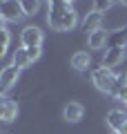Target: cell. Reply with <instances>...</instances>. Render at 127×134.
<instances>
[{
    "label": "cell",
    "instance_id": "obj_8",
    "mask_svg": "<svg viewBox=\"0 0 127 134\" xmlns=\"http://www.w3.org/2000/svg\"><path fill=\"white\" fill-rule=\"evenodd\" d=\"M112 96L118 100H127V74H118L116 76V85L112 90Z\"/></svg>",
    "mask_w": 127,
    "mask_h": 134
},
{
    "label": "cell",
    "instance_id": "obj_26",
    "mask_svg": "<svg viewBox=\"0 0 127 134\" xmlns=\"http://www.w3.org/2000/svg\"><path fill=\"white\" fill-rule=\"evenodd\" d=\"M125 103H127V100H125Z\"/></svg>",
    "mask_w": 127,
    "mask_h": 134
},
{
    "label": "cell",
    "instance_id": "obj_15",
    "mask_svg": "<svg viewBox=\"0 0 127 134\" xmlns=\"http://www.w3.org/2000/svg\"><path fill=\"white\" fill-rule=\"evenodd\" d=\"M16 114H18V105H16V100H7L5 103V114H2V121H14Z\"/></svg>",
    "mask_w": 127,
    "mask_h": 134
},
{
    "label": "cell",
    "instance_id": "obj_11",
    "mask_svg": "<svg viewBox=\"0 0 127 134\" xmlns=\"http://www.w3.org/2000/svg\"><path fill=\"white\" fill-rule=\"evenodd\" d=\"M89 63H91V58H89L87 52H76L74 56H71V67L78 69V72H85V69L89 67Z\"/></svg>",
    "mask_w": 127,
    "mask_h": 134
},
{
    "label": "cell",
    "instance_id": "obj_14",
    "mask_svg": "<svg viewBox=\"0 0 127 134\" xmlns=\"http://www.w3.org/2000/svg\"><path fill=\"white\" fill-rule=\"evenodd\" d=\"M76 27V11L71 9V11H67L65 16H62V20H60V31H69V29H74Z\"/></svg>",
    "mask_w": 127,
    "mask_h": 134
},
{
    "label": "cell",
    "instance_id": "obj_16",
    "mask_svg": "<svg viewBox=\"0 0 127 134\" xmlns=\"http://www.w3.org/2000/svg\"><path fill=\"white\" fill-rule=\"evenodd\" d=\"M20 7H22V14L25 16H33L38 11V2H36V0H25V2H20Z\"/></svg>",
    "mask_w": 127,
    "mask_h": 134
},
{
    "label": "cell",
    "instance_id": "obj_25",
    "mask_svg": "<svg viewBox=\"0 0 127 134\" xmlns=\"http://www.w3.org/2000/svg\"><path fill=\"white\" fill-rule=\"evenodd\" d=\"M112 134H120V132H112Z\"/></svg>",
    "mask_w": 127,
    "mask_h": 134
},
{
    "label": "cell",
    "instance_id": "obj_12",
    "mask_svg": "<svg viewBox=\"0 0 127 134\" xmlns=\"http://www.w3.org/2000/svg\"><path fill=\"white\" fill-rule=\"evenodd\" d=\"M71 9L74 7L69 2H65V0H54V2H49V14H54V16H65Z\"/></svg>",
    "mask_w": 127,
    "mask_h": 134
},
{
    "label": "cell",
    "instance_id": "obj_6",
    "mask_svg": "<svg viewBox=\"0 0 127 134\" xmlns=\"http://www.w3.org/2000/svg\"><path fill=\"white\" fill-rule=\"evenodd\" d=\"M123 56H125V47H107V49H105L103 65L105 67H116L118 63L123 60Z\"/></svg>",
    "mask_w": 127,
    "mask_h": 134
},
{
    "label": "cell",
    "instance_id": "obj_18",
    "mask_svg": "<svg viewBox=\"0 0 127 134\" xmlns=\"http://www.w3.org/2000/svg\"><path fill=\"white\" fill-rule=\"evenodd\" d=\"M27 56H29V60H38V58H40V47H29L27 49Z\"/></svg>",
    "mask_w": 127,
    "mask_h": 134
},
{
    "label": "cell",
    "instance_id": "obj_4",
    "mask_svg": "<svg viewBox=\"0 0 127 134\" xmlns=\"http://www.w3.org/2000/svg\"><path fill=\"white\" fill-rule=\"evenodd\" d=\"M0 16L5 20H20L22 18V7H20V2H11V0H5V2H0Z\"/></svg>",
    "mask_w": 127,
    "mask_h": 134
},
{
    "label": "cell",
    "instance_id": "obj_13",
    "mask_svg": "<svg viewBox=\"0 0 127 134\" xmlns=\"http://www.w3.org/2000/svg\"><path fill=\"white\" fill-rule=\"evenodd\" d=\"M14 65H16V67H20V69L31 65V60H29L27 49H25V47H22V49H16V54H14Z\"/></svg>",
    "mask_w": 127,
    "mask_h": 134
},
{
    "label": "cell",
    "instance_id": "obj_22",
    "mask_svg": "<svg viewBox=\"0 0 127 134\" xmlns=\"http://www.w3.org/2000/svg\"><path fill=\"white\" fill-rule=\"evenodd\" d=\"M5 49H7V47H5V45H0V58L5 56Z\"/></svg>",
    "mask_w": 127,
    "mask_h": 134
},
{
    "label": "cell",
    "instance_id": "obj_2",
    "mask_svg": "<svg viewBox=\"0 0 127 134\" xmlns=\"http://www.w3.org/2000/svg\"><path fill=\"white\" fill-rule=\"evenodd\" d=\"M18 76H20V67H16L14 63L9 67H5L0 72V94H5L7 90H11L16 85V81H18Z\"/></svg>",
    "mask_w": 127,
    "mask_h": 134
},
{
    "label": "cell",
    "instance_id": "obj_3",
    "mask_svg": "<svg viewBox=\"0 0 127 134\" xmlns=\"http://www.w3.org/2000/svg\"><path fill=\"white\" fill-rule=\"evenodd\" d=\"M20 40H22V47H40L42 45V31L38 27H25L22 34H20Z\"/></svg>",
    "mask_w": 127,
    "mask_h": 134
},
{
    "label": "cell",
    "instance_id": "obj_5",
    "mask_svg": "<svg viewBox=\"0 0 127 134\" xmlns=\"http://www.w3.org/2000/svg\"><path fill=\"white\" fill-rule=\"evenodd\" d=\"M83 112H85V110H83V105L71 100V103H67V105L62 107V119L69 121V123H78V121L83 119Z\"/></svg>",
    "mask_w": 127,
    "mask_h": 134
},
{
    "label": "cell",
    "instance_id": "obj_20",
    "mask_svg": "<svg viewBox=\"0 0 127 134\" xmlns=\"http://www.w3.org/2000/svg\"><path fill=\"white\" fill-rule=\"evenodd\" d=\"M0 45H9V31H7V29H0Z\"/></svg>",
    "mask_w": 127,
    "mask_h": 134
},
{
    "label": "cell",
    "instance_id": "obj_24",
    "mask_svg": "<svg viewBox=\"0 0 127 134\" xmlns=\"http://www.w3.org/2000/svg\"><path fill=\"white\" fill-rule=\"evenodd\" d=\"M120 134H127V123L123 125V130H120Z\"/></svg>",
    "mask_w": 127,
    "mask_h": 134
},
{
    "label": "cell",
    "instance_id": "obj_9",
    "mask_svg": "<svg viewBox=\"0 0 127 134\" xmlns=\"http://www.w3.org/2000/svg\"><path fill=\"white\" fill-rule=\"evenodd\" d=\"M100 23H103V14H98V11H91V14L85 16L83 20V29L85 31H96V29H100Z\"/></svg>",
    "mask_w": 127,
    "mask_h": 134
},
{
    "label": "cell",
    "instance_id": "obj_1",
    "mask_svg": "<svg viewBox=\"0 0 127 134\" xmlns=\"http://www.w3.org/2000/svg\"><path fill=\"white\" fill-rule=\"evenodd\" d=\"M116 76L118 74H114L109 67H96L94 72H91V81H94V85L98 87L100 92H107V94H112L114 85H116Z\"/></svg>",
    "mask_w": 127,
    "mask_h": 134
},
{
    "label": "cell",
    "instance_id": "obj_19",
    "mask_svg": "<svg viewBox=\"0 0 127 134\" xmlns=\"http://www.w3.org/2000/svg\"><path fill=\"white\" fill-rule=\"evenodd\" d=\"M109 7H112V2H109V0H105V2H103V0H98V2L94 5V11H98V14H100V11L109 9Z\"/></svg>",
    "mask_w": 127,
    "mask_h": 134
},
{
    "label": "cell",
    "instance_id": "obj_7",
    "mask_svg": "<svg viewBox=\"0 0 127 134\" xmlns=\"http://www.w3.org/2000/svg\"><path fill=\"white\" fill-rule=\"evenodd\" d=\"M107 123H109V127H112L114 132H120L123 125L127 123V114L123 110H112L107 114Z\"/></svg>",
    "mask_w": 127,
    "mask_h": 134
},
{
    "label": "cell",
    "instance_id": "obj_21",
    "mask_svg": "<svg viewBox=\"0 0 127 134\" xmlns=\"http://www.w3.org/2000/svg\"><path fill=\"white\" fill-rule=\"evenodd\" d=\"M5 103H7V98L0 94V121H2V114H5Z\"/></svg>",
    "mask_w": 127,
    "mask_h": 134
},
{
    "label": "cell",
    "instance_id": "obj_10",
    "mask_svg": "<svg viewBox=\"0 0 127 134\" xmlns=\"http://www.w3.org/2000/svg\"><path fill=\"white\" fill-rule=\"evenodd\" d=\"M107 40H109V36H107V31H105L103 27L89 34V47H91V49H103Z\"/></svg>",
    "mask_w": 127,
    "mask_h": 134
},
{
    "label": "cell",
    "instance_id": "obj_17",
    "mask_svg": "<svg viewBox=\"0 0 127 134\" xmlns=\"http://www.w3.org/2000/svg\"><path fill=\"white\" fill-rule=\"evenodd\" d=\"M107 43H109V47H125V34H114Z\"/></svg>",
    "mask_w": 127,
    "mask_h": 134
},
{
    "label": "cell",
    "instance_id": "obj_23",
    "mask_svg": "<svg viewBox=\"0 0 127 134\" xmlns=\"http://www.w3.org/2000/svg\"><path fill=\"white\" fill-rule=\"evenodd\" d=\"M0 29H5V18L0 16Z\"/></svg>",
    "mask_w": 127,
    "mask_h": 134
}]
</instances>
